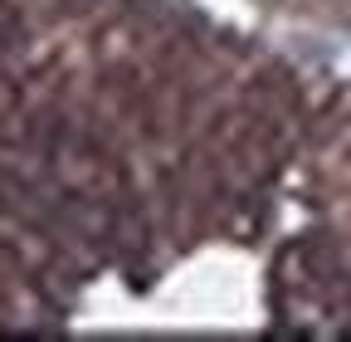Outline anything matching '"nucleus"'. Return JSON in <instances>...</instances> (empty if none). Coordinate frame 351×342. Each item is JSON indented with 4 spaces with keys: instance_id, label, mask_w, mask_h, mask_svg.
<instances>
[]
</instances>
